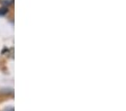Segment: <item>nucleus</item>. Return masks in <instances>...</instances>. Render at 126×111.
<instances>
[{
	"mask_svg": "<svg viewBox=\"0 0 126 111\" xmlns=\"http://www.w3.org/2000/svg\"><path fill=\"white\" fill-rule=\"evenodd\" d=\"M5 111H14V109L13 108H9V109H6Z\"/></svg>",
	"mask_w": 126,
	"mask_h": 111,
	"instance_id": "obj_1",
	"label": "nucleus"
}]
</instances>
